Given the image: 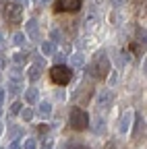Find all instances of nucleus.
Instances as JSON below:
<instances>
[{
  "mask_svg": "<svg viewBox=\"0 0 147 149\" xmlns=\"http://www.w3.org/2000/svg\"><path fill=\"white\" fill-rule=\"evenodd\" d=\"M93 130H95L98 135H102L104 130H106V122H104V118H95V120H93Z\"/></svg>",
  "mask_w": 147,
  "mask_h": 149,
  "instance_id": "15",
  "label": "nucleus"
},
{
  "mask_svg": "<svg viewBox=\"0 0 147 149\" xmlns=\"http://www.w3.org/2000/svg\"><path fill=\"white\" fill-rule=\"evenodd\" d=\"M62 37H64V35H62L60 29H52V40H56V42H58V40H62Z\"/></svg>",
  "mask_w": 147,
  "mask_h": 149,
  "instance_id": "20",
  "label": "nucleus"
},
{
  "mask_svg": "<svg viewBox=\"0 0 147 149\" xmlns=\"http://www.w3.org/2000/svg\"><path fill=\"white\" fill-rule=\"evenodd\" d=\"M38 114H40L42 118H50V116H52V104H50V102H42L40 108H38Z\"/></svg>",
  "mask_w": 147,
  "mask_h": 149,
  "instance_id": "8",
  "label": "nucleus"
},
{
  "mask_svg": "<svg viewBox=\"0 0 147 149\" xmlns=\"http://www.w3.org/2000/svg\"><path fill=\"white\" fill-rule=\"evenodd\" d=\"M83 6V0H56L54 10L56 13H79Z\"/></svg>",
  "mask_w": 147,
  "mask_h": 149,
  "instance_id": "5",
  "label": "nucleus"
},
{
  "mask_svg": "<svg viewBox=\"0 0 147 149\" xmlns=\"http://www.w3.org/2000/svg\"><path fill=\"white\" fill-rule=\"evenodd\" d=\"M50 77H52V81L56 85H66L72 79V70L68 66H64V64H56V66H52Z\"/></svg>",
  "mask_w": 147,
  "mask_h": 149,
  "instance_id": "3",
  "label": "nucleus"
},
{
  "mask_svg": "<svg viewBox=\"0 0 147 149\" xmlns=\"http://www.w3.org/2000/svg\"><path fill=\"white\" fill-rule=\"evenodd\" d=\"M4 19H6V23H8V25H19V23H21V19H23V10H21V6L17 4V2H8V4H4Z\"/></svg>",
  "mask_w": 147,
  "mask_h": 149,
  "instance_id": "4",
  "label": "nucleus"
},
{
  "mask_svg": "<svg viewBox=\"0 0 147 149\" xmlns=\"http://www.w3.org/2000/svg\"><path fill=\"white\" fill-rule=\"evenodd\" d=\"M68 122L75 130H83L89 126V114L83 110V108H72L70 110V116H68Z\"/></svg>",
  "mask_w": 147,
  "mask_h": 149,
  "instance_id": "2",
  "label": "nucleus"
},
{
  "mask_svg": "<svg viewBox=\"0 0 147 149\" xmlns=\"http://www.w3.org/2000/svg\"><path fill=\"white\" fill-rule=\"evenodd\" d=\"M141 128L145 130V118H143L141 114H137V122H135V133H133L135 137H139V135H141Z\"/></svg>",
  "mask_w": 147,
  "mask_h": 149,
  "instance_id": "13",
  "label": "nucleus"
},
{
  "mask_svg": "<svg viewBox=\"0 0 147 149\" xmlns=\"http://www.w3.org/2000/svg\"><path fill=\"white\" fill-rule=\"evenodd\" d=\"M23 149H35V139H27L25 145H23Z\"/></svg>",
  "mask_w": 147,
  "mask_h": 149,
  "instance_id": "22",
  "label": "nucleus"
},
{
  "mask_svg": "<svg viewBox=\"0 0 147 149\" xmlns=\"http://www.w3.org/2000/svg\"><path fill=\"white\" fill-rule=\"evenodd\" d=\"M42 54H44V56H52V54H54L52 42H42Z\"/></svg>",
  "mask_w": 147,
  "mask_h": 149,
  "instance_id": "16",
  "label": "nucleus"
},
{
  "mask_svg": "<svg viewBox=\"0 0 147 149\" xmlns=\"http://www.w3.org/2000/svg\"><path fill=\"white\" fill-rule=\"evenodd\" d=\"M68 149H87V147H85V145H79V143H70Z\"/></svg>",
  "mask_w": 147,
  "mask_h": 149,
  "instance_id": "24",
  "label": "nucleus"
},
{
  "mask_svg": "<svg viewBox=\"0 0 147 149\" xmlns=\"http://www.w3.org/2000/svg\"><path fill=\"white\" fill-rule=\"evenodd\" d=\"M2 102H4V91L0 89V104H2Z\"/></svg>",
  "mask_w": 147,
  "mask_h": 149,
  "instance_id": "28",
  "label": "nucleus"
},
{
  "mask_svg": "<svg viewBox=\"0 0 147 149\" xmlns=\"http://www.w3.org/2000/svg\"><path fill=\"white\" fill-rule=\"evenodd\" d=\"M13 62H15L17 66H21V64L25 62V56H23V54H15V56H13Z\"/></svg>",
  "mask_w": 147,
  "mask_h": 149,
  "instance_id": "19",
  "label": "nucleus"
},
{
  "mask_svg": "<svg viewBox=\"0 0 147 149\" xmlns=\"http://www.w3.org/2000/svg\"><path fill=\"white\" fill-rule=\"evenodd\" d=\"M44 149H52V145H50V143H48V145H46V147H44Z\"/></svg>",
  "mask_w": 147,
  "mask_h": 149,
  "instance_id": "29",
  "label": "nucleus"
},
{
  "mask_svg": "<svg viewBox=\"0 0 147 149\" xmlns=\"http://www.w3.org/2000/svg\"><path fill=\"white\" fill-rule=\"evenodd\" d=\"M38 97H40V91L35 89V87H29V89L25 91V100H27V104H35V102H38Z\"/></svg>",
  "mask_w": 147,
  "mask_h": 149,
  "instance_id": "11",
  "label": "nucleus"
},
{
  "mask_svg": "<svg viewBox=\"0 0 147 149\" xmlns=\"http://www.w3.org/2000/svg\"><path fill=\"white\" fill-rule=\"evenodd\" d=\"M112 102H114V91H110V89H102L95 97V106L100 110H108L112 106Z\"/></svg>",
  "mask_w": 147,
  "mask_h": 149,
  "instance_id": "6",
  "label": "nucleus"
},
{
  "mask_svg": "<svg viewBox=\"0 0 147 149\" xmlns=\"http://www.w3.org/2000/svg\"><path fill=\"white\" fill-rule=\"evenodd\" d=\"M42 2H44V4H48V2H50V0H42Z\"/></svg>",
  "mask_w": 147,
  "mask_h": 149,
  "instance_id": "30",
  "label": "nucleus"
},
{
  "mask_svg": "<svg viewBox=\"0 0 147 149\" xmlns=\"http://www.w3.org/2000/svg\"><path fill=\"white\" fill-rule=\"evenodd\" d=\"M21 118H23V120H31V118H33V110H29V108L21 110Z\"/></svg>",
  "mask_w": 147,
  "mask_h": 149,
  "instance_id": "18",
  "label": "nucleus"
},
{
  "mask_svg": "<svg viewBox=\"0 0 147 149\" xmlns=\"http://www.w3.org/2000/svg\"><path fill=\"white\" fill-rule=\"evenodd\" d=\"M110 4L116 6V8H120V6H124V4H126V0H110Z\"/></svg>",
  "mask_w": 147,
  "mask_h": 149,
  "instance_id": "23",
  "label": "nucleus"
},
{
  "mask_svg": "<svg viewBox=\"0 0 147 149\" xmlns=\"http://www.w3.org/2000/svg\"><path fill=\"white\" fill-rule=\"evenodd\" d=\"M13 44H15V46H23V44H25V35H23V33H15V35H13Z\"/></svg>",
  "mask_w": 147,
  "mask_h": 149,
  "instance_id": "17",
  "label": "nucleus"
},
{
  "mask_svg": "<svg viewBox=\"0 0 147 149\" xmlns=\"http://www.w3.org/2000/svg\"><path fill=\"white\" fill-rule=\"evenodd\" d=\"M29 4V0H19V6H27Z\"/></svg>",
  "mask_w": 147,
  "mask_h": 149,
  "instance_id": "27",
  "label": "nucleus"
},
{
  "mask_svg": "<svg viewBox=\"0 0 147 149\" xmlns=\"http://www.w3.org/2000/svg\"><path fill=\"white\" fill-rule=\"evenodd\" d=\"M40 70H42V66L31 64V66L27 68V79H29V81H38V79H40Z\"/></svg>",
  "mask_w": 147,
  "mask_h": 149,
  "instance_id": "10",
  "label": "nucleus"
},
{
  "mask_svg": "<svg viewBox=\"0 0 147 149\" xmlns=\"http://www.w3.org/2000/svg\"><path fill=\"white\" fill-rule=\"evenodd\" d=\"M4 46H6V40H4V35H2V33H0V50H2Z\"/></svg>",
  "mask_w": 147,
  "mask_h": 149,
  "instance_id": "26",
  "label": "nucleus"
},
{
  "mask_svg": "<svg viewBox=\"0 0 147 149\" xmlns=\"http://www.w3.org/2000/svg\"><path fill=\"white\" fill-rule=\"evenodd\" d=\"M27 35L31 40H38L40 37V27H38V21H35V19H29L27 21Z\"/></svg>",
  "mask_w": 147,
  "mask_h": 149,
  "instance_id": "7",
  "label": "nucleus"
},
{
  "mask_svg": "<svg viewBox=\"0 0 147 149\" xmlns=\"http://www.w3.org/2000/svg\"><path fill=\"white\" fill-rule=\"evenodd\" d=\"M0 114H2V104H0Z\"/></svg>",
  "mask_w": 147,
  "mask_h": 149,
  "instance_id": "31",
  "label": "nucleus"
},
{
  "mask_svg": "<svg viewBox=\"0 0 147 149\" xmlns=\"http://www.w3.org/2000/svg\"><path fill=\"white\" fill-rule=\"evenodd\" d=\"M91 74H93L95 79H104L110 74V58H108V54L104 50L98 52V56L93 58V64H91Z\"/></svg>",
  "mask_w": 147,
  "mask_h": 149,
  "instance_id": "1",
  "label": "nucleus"
},
{
  "mask_svg": "<svg viewBox=\"0 0 147 149\" xmlns=\"http://www.w3.org/2000/svg\"><path fill=\"white\" fill-rule=\"evenodd\" d=\"M70 64L75 66V68H83V64H85V56H83V54H72V56H70Z\"/></svg>",
  "mask_w": 147,
  "mask_h": 149,
  "instance_id": "12",
  "label": "nucleus"
},
{
  "mask_svg": "<svg viewBox=\"0 0 147 149\" xmlns=\"http://www.w3.org/2000/svg\"><path fill=\"white\" fill-rule=\"evenodd\" d=\"M131 120H133V112H126V114L122 116V120H120V133L122 135L131 128Z\"/></svg>",
  "mask_w": 147,
  "mask_h": 149,
  "instance_id": "9",
  "label": "nucleus"
},
{
  "mask_svg": "<svg viewBox=\"0 0 147 149\" xmlns=\"http://www.w3.org/2000/svg\"><path fill=\"white\" fill-rule=\"evenodd\" d=\"M21 87H23V85H21L19 79H10V81H8V91H10V93H19Z\"/></svg>",
  "mask_w": 147,
  "mask_h": 149,
  "instance_id": "14",
  "label": "nucleus"
},
{
  "mask_svg": "<svg viewBox=\"0 0 147 149\" xmlns=\"http://www.w3.org/2000/svg\"><path fill=\"white\" fill-rule=\"evenodd\" d=\"M19 112H21V104H19V102H15V104L10 106V114H19Z\"/></svg>",
  "mask_w": 147,
  "mask_h": 149,
  "instance_id": "21",
  "label": "nucleus"
},
{
  "mask_svg": "<svg viewBox=\"0 0 147 149\" xmlns=\"http://www.w3.org/2000/svg\"><path fill=\"white\" fill-rule=\"evenodd\" d=\"M8 149H21V145H19V141H10V145H8Z\"/></svg>",
  "mask_w": 147,
  "mask_h": 149,
  "instance_id": "25",
  "label": "nucleus"
}]
</instances>
